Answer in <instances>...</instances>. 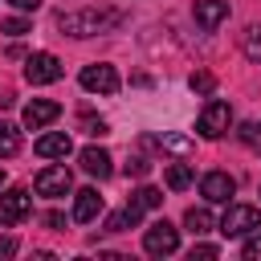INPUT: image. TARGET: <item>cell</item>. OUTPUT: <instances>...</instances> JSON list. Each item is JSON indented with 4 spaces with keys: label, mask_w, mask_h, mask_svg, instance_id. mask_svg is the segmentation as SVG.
<instances>
[{
    "label": "cell",
    "mask_w": 261,
    "mask_h": 261,
    "mask_svg": "<svg viewBox=\"0 0 261 261\" xmlns=\"http://www.w3.org/2000/svg\"><path fill=\"white\" fill-rule=\"evenodd\" d=\"M216 228L224 237H249L253 228H261V212L253 204H228V212H224V220Z\"/></svg>",
    "instance_id": "3957f363"
},
{
    "label": "cell",
    "mask_w": 261,
    "mask_h": 261,
    "mask_svg": "<svg viewBox=\"0 0 261 261\" xmlns=\"http://www.w3.org/2000/svg\"><path fill=\"white\" fill-rule=\"evenodd\" d=\"M143 249H147L151 257H167V253H175V249H179V228L167 224V220H155V224L143 232Z\"/></svg>",
    "instance_id": "277c9868"
},
{
    "label": "cell",
    "mask_w": 261,
    "mask_h": 261,
    "mask_svg": "<svg viewBox=\"0 0 261 261\" xmlns=\"http://www.w3.org/2000/svg\"><path fill=\"white\" fill-rule=\"evenodd\" d=\"M224 20H228V0H196V24L204 33L220 29Z\"/></svg>",
    "instance_id": "8fae6325"
},
{
    "label": "cell",
    "mask_w": 261,
    "mask_h": 261,
    "mask_svg": "<svg viewBox=\"0 0 261 261\" xmlns=\"http://www.w3.org/2000/svg\"><path fill=\"white\" fill-rule=\"evenodd\" d=\"M114 159H110V151H102V147H86L82 151V171L86 175H98V179H106L114 167H110Z\"/></svg>",
    "instance_id": "9a60e30c"
},
{
    "label": "cell",
    "mask_w": 261,
    "mask_h": 261,
    "mask_svg": "<svg viewBox=\"0 0 261 261\" xmlns=\"http://www.w3.org/2000/svg\"><path fill=\"white\" fill-rule=\"evenodd\" d=\"M122 171H126V175H135V179H143V175H147V171H151V159H143V155H130V159H126V167H122Z\"/></svg>",
    "instance_id": "d4e9b609"
},
{
    "label": "cell",
    "mask_w": 261,
    "mask_h": 261,
    "mask_svg": "<svg viewBox=\"0 0 261 261\" xmlns=\"http://www.w3.org/2000/svg\"><path fill=\"white\" fill-rule=\"evenodd\" d=\"M122 24V12L118 8H77V12H61L57 16V29L69 33V37H98V33H110Z\"/></svg>",
    "instance_id": "6da1fadb"
},
{
    "label": "cell",
    "mask_w": 261,
    "mask_h": 261,
    "mask_svg": "<svg viewBox=\"0 0 261 261\" xmlns=\"http://www.w3.org/2000/svg\"><path fill=\"white\" fill-rule=\"evenodd\" d=\"M57 114H61L57 102H49V98H33V102L24 106V126H29V130H45Z\"/></svg>",
    "instance_id": "30bf717a"
},
{
    "label": "cell",
    "mask_w": 261,
    "mask_h": 261,
    "mask_svg": "<svg viewBox=\"0 0 261 261\" xmlns=\"http://www.w3.org/2000/svg\"><path fill=\"white\" fill-rule=\"evenodd\" d=\"M16 253V241L12 237H0V257H12Z\"/></svg>",
    "instance_id": "f546056e"
},
{
    "label": "cell",
    "mask_w": 261,
    "mask_h": 261,
    "mask_svg": "<svg viewBox=\"0 0 261 261\" xmlns=\"http://www.w3.org/2000/svg\"><path fill=\"white\" fill-rule=\"evenodd\" d=\"M0 33H8V37H24V33H29V20H24V16H8V20H0Z\"/></svg>",
    "instance_id": "cb8c5ba5"
},
{
    "label": "cell",
    "mask_w": 261,
    "mask_h": 261,
    "mask_svg": "<svg viewBox=\"0 0 261 261\" xmlns=\"http://www.w3.org/2000/svg\"><path fill=\"white\" fill-rule=\"evenodd\" d=\"M241 257H245V261H261V228H253V232H249V241H245Z\"/></svg>",
    "instance_id": "603a6c76"
},
{
    "label": "cell",
    "mask_w": 261,
    "mask_h": 261,
    "mask_svg": "<svg viewBox=\"0 0 261 261\" xmlns=\"http://www.w3.org/2000/svg\"><path fill=\"white\" fill-rule=\"evenodd\" d=\"M0 188H4V167H0Z\"/></svg>",
    "instance_id": "1f68e13d"
},
{
    "label": "cell",
    "mask_w": 261,
    "mask_h": 261,
    "mask_svg": "<svg viewBox=\"0 0 261 261\" xmlns=\"http://www.w3.org/2000/svg\"><path fill=\"white\" fill-rule=\"evenodd\" d=\"M188 86H192L196 94H212V90H216V77H212L208 69H196V73L188 77Z\"/></svg>",
    "instance_id": "44dd1931"
},
{
    "label": "cell",
    "mask_w": 261,
    "mask_h": 261,
    "mask_svg": "<svg viewBox=\"0 0 261 261\" xmlns=\"http://www.w3.org/2000/svg\"><path fill=\"white\" fill-rule=\"evenodd\" d=\"M139 220H143V208H139V204H126L122 212L106 216V232H126V228H135Z\"/></svg>",
    "instance_id": "2e32d148"
},
{
    "label": "cell",
    "mask_w": 261,
    "mask_h": 261,
    "mask_svg": "<svg viewBox=\"0 0 261 261\" xmlns=\"http://www.w3.org/2000/svg\"><path fill=\"white\" fill-rule=\"evenodd\" d=\"M184 224H188V232H208V228H216V220H212V212L208 208H188L184 212Z\"/></svg>",
    "instance_id": "e0dca14e"
},
{
    "label": "cell",
    "mask_w": 261,
    "mask_h": 261,
    "mask_svg": "<svg viewBox=\"0 0 261 261\" xmlns=\"http://www.w3.org/2000/svg\"><path fill=\"white\" fill-rule=\"evenodd\" d=\"M33 151H37L41 159H65V155L73 151V143H69L65 130H49V135H41V139L33 143Z\"/></svg>",
    "instance_id": "7c38bea8"
},
{
    "label": "cell",
    "mask_w": 261,
    "mask_h": 261,
    "mask_svg": "<svg viewBox=\"0 0 261 261\" xmlns=\"http://www.w3.org/2000/svg\"><path fill=\"white\" fill-rule=\"evenodd\" d=\"M143 143H147V147H159V151H171V155H179V159H188V155H192V139H188V135H175V130L147 135Z\"/></svg>",
    "instance_id": "5bb4252c"
},
{
    "label": "cell",
    "mask_w": 261,
    "mask_h": 261,
    "mask_svg": "<svg viewBox=\"0 0 261 261\" xmlns=\"http://www.w3.org/2000/svg\"><path fill=\"white\" fill-rule=\"evenodd\" d=\"M33 188H37V196L57 200V196H65L73 188V175H69V167H41L37 179H33Z\"/></svg>",
    "instance_id": "8992f818"
},
{
    "label": "cell",
    "mask_w": 261,
    "mask_h": 261,
    "mask_svg": "<svg viewBox=\"0 0 261 261\" xmlns=\"http://www.w3.org/2000/svg\"><path fill=\"white\" fill-rule=\"evenodd\" d=\"M98 212H102V196H98L94 188H82V192H73V220H77V224H90V220H98Z\"/></svg>",
    "instance_id": "4fadbf2b"
},
{
    "label": "cell",
    "mask_w": 261,
    "mask_h": 261,
    "mask_svg": "<svg viewBox=\"0 0 261 261\" xmlns=\"http://www.w3.org/2000/svg\"><path fill=\"white\" fill-rule=\"evenodd\" d=\"M163 179H167V188H171V192H184V188L192 184V167H188V163H167Z\"/></svg>",
    "instance_id": "ac0fdd59"
},
{
    "label": "cell",
    "mask_w": 261,
    "mask_h": 261,
    "mask_svg": "<svg viewBox=\"0 0 261 261\" xmlns=\"http://www.w3.org/2000/svg\"><path fill=\"white\" fill-rule=\"evenodd\" d=\"M130 204H139V208H143V212H147V208H159V204H163V192H159V188H151V184H147V188H139V192H135V196H130Z\"/></svg>",
    "instance_id": "ffe728a7"
},
{
    "label": "cell",
    "mask_w": 261,
    "mask_h": 261,
    "mask_svg": "<svg viewBox=\"0 0 261 261\" xmlns=\"http://www.w3.org/2000/svg\"><path fill=\"white\" fill-rule=\"evenodd\" d=\"M241 139L261 155V122H245V126H241Z\"/></svg>",
    "instance_id": "484cf974"
},
{
    "label": "cell",
    "mask_w": 261,
    "mask_h": 261,
    "mask_svg": "<svg viewBox=\"0 0 261 261\" xmlns=\"http://www.w3.org/2000/svg\"><path fill=\"white\" fill-rule=\"evenodd\" d=\"M232 192H237V179H232L228 171H208V175L200 179V196H204L208 204H228Z\"/></svg>",
    "instance_id": "9c48e42d"
},
{
    "label": "cell",
    "mask_w": 261,
    "mask_h": 261,
    "mask_svg": "<svg viewBox=\"0 0 261 261\" xmlns=\"http://www.w3.org/2000/svg\"><path fill=\"white\" fill-rule=\"evenodd\" d=\"M12 8H20V12H33V8H41V0H8Z\"/></svg>",
    "instance_id": "4dcf8cb0"
},
{
    "label": "cell",
    "mask_w": 261,
    "mask_h": 261,
    "mask_svg": "<svg viewBox=\"0 0 261 261\" xmlns=\"http://www.w3.org/2000/svg\"><path fill=\"white\" fill-rule=\"evenodd\" d=\"M29 192L24 188H8L4 196H0V228H12V224H20L24 216H29Z\"/></svg>",
    "instance_id": "ba28073f"
},
{
    "label": "cell",
    "mask_w": 261,
    "mask_h": 261,
    "mask_svg": "<svg viewBox=\"0 0 261 261\" xmlns=\"http://www.w3.org/2000/svg\"><path fill=\"white\" fill-rule=\"evenodd\" d=\"M82 130H86V135H94V139H102V135H106V122H102V118H94V114H82Z\"/></svg>",
    "instance_id": "4316f807"
},
{
    "label": "cell",
    "mask_w": 261,
    "mask_h": 261,
    "mask_svg": "<svg viewBox=\"0 0 261 261\" xmlns=\"http://www.w3.org/2000/svg\"><path fill=\"white\" fill-rule=\"evenodd\" d=\"M196 257H220V249L216 245H192V261Z\"/></svg>",
    "instance_id": "83f0119b"
},
{
    "label": "cell",
    "mask_w": 261,
    "mask_h": 261,
    "mask_svg": "<svg viewBox=\"0 0 261 261\" xmlns=\"http://www.w3.org/2000/svg\"><path fill=\"white\" fill-rule=\"evenodd\" d=\"M245 57H249V61H261V24H253V29L245 33Z\"/></svg>",
    "instance_id": "7402d4cb"
},
{
    "label": "cell",
    "mask_w": 261,
    "mask_h": 261,
    "mask_svg": "<svg viewBox=\"0 0 261 261\" xmlns=\"http://www.w3.org/2000/svg\"><path fill=\"white\" fill-rule=\"evenodd\" d=\"M45 228H65V216L61 212H45Z\"/></svg>",
    "instance_id": "f1b7e54d"
},
{
    "label": "cell",
    "mask_w": 261,
    "mask_h": 261,
    "mask_svg": "<svg viewBox=\"0 0 261 261\" xmlns=\"http://www.w3.org/2000/svg\"><path fill=\"white\" fill-rule=\"evenodd\" d=\"M77 82H82V90H90V94H114V90H118V69L106 65V61H94V65L82 69Z\"/></svg>",
    "instance_id": "5b68a950"
},
{
    "label": "cell",
    "mask_w": 261,
    "mask_h": 261,
    "mask_svg": "<svg viewBox=\"0 0 261 261\" xmlns=\"http://www.w3.org/2000/svg\"><path fill=\"white\" fill-rule=\"evenodd\" d=\"M16 151H20V130L8 126V122H0V159H12Z\"/></svg>",
    "instance_id": "d6986e66"
},
{
    "label": "cell",
    "mask_w": 261,
    "mask_h": 261,
    "mask_svg": "<svg viewBox=\"0 0 261 261\" xmlns=\"http://www.w3.org/2000/svg\"><path fill=\"white\" fill-rule=\"evenodd\" d=\"M228 126H232V106L220 102V98H212V102L200 110V118H196V130H200L204 139H220Z\"/></svg>",
    "instance_id": "7a4b0ae2"
},
{
    "label": "cell",
    "mask_w": 261,
    "mask_h": 261,
    "mask_svg": "<svg viewBox=\"0 0 261 261\" xmlns=\"http://www.w3.org/2000/svg\"><path fill=\"white\" fill-rule=\"evenodd\" d=\"M24 77H29V86H49V82L61 77V61L53 53H33L24 61Z\"/></svg>",
    "instance_id": "52a82bcc"
}]
</instances>
